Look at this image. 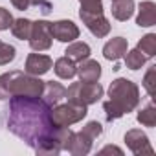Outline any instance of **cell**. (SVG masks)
Instances as JSON below:
<instances>
[{
	"instance_id": "1",
	"label": "cell",
	"mask_w": 156,
	"mask_h": 156,
	"mask_svg": "<svg viewBox=\"0 0 156 156\" xmlns=\"http://www.w3.org/2000/svg\"><path fill=\"white\" fill-rule=\"evenodd\" d=\"M50 110L51 107H48L41 98L13 96L4 108L2 119L9 132L35 149L37 143L55 129L50 118Z\"/></svg>"
},
{
	"instance_id": "2",
	"label": "cell",
	"mask_w": 156,
	"mask_h": 156,
	"mask_svg": "<svg viewBox=\"0 0 156 156\" xmlns=\"http://www.w3.org/2000/svg\"><path fill=\"white\" fill-rule=\"evenodd\" d=\"M140 105V88L127 77H118L108 87V99L103 103V110L108 121L119 119L132 112Z\"/></svg>"
},
{
	"instance_id": "3",
	"label": "cell",
	"mask_w": 156,
	"mask_h": 156,
	"mask_svg": "<svg viewBox=\"0 0 156 156\" xmlns=\"http://www.w3.org/2000/svg\"><path fill=\"white\" fill-rule=\"evenodd\" d=\"M44 90V81L39 75H31L20 70H11L0 75V101L13 96L41 98Z\"/></svg>"
},
{
	"instance_id": "4",
	"label": "cell",
	"mask_w": 156,
	"mask_h": 156,
	"mask_svg": "<svg viewBox=\"0 0 156 156\" xmlns=\"http://www.w3.org/2000/svg\"><path fill=\"white\" fill-rule=\"evenodd\" d=\"M105 90L103 87L96 81V83H83V81H77V83H72L68 88H66V99L72 101V103H77V105H94L98 103L101 98H103Z\"/></svg>"
},
{
	"instance_id": "5",
	"label": "cell",
	"mask_w": 156,
	"mask_h": 156,
	"mask_svg": "<svg viewBox=\"0 0 156 156\" xmlns=\"http://www.w3.org/2000/svg\"><path fill=\"white\" fill-rule=\"evenodd\" d=\"M87 114H88V110L85 105H77L72 101L59 103V105L51 107V110H50V118L55 127H70L73 123H79L81 119L87 118Z\"/></svg>"
},
{
	"instance_id": "6",
	"label": "cell",
	"mask_w": 156,
	"mask_h": 156,
	"mask_svg": "<svg viewBox=\"0 0 156 156\" xmlns=\"http://www.w3.org/2000/svg\"><path fill=\"white\" fill-rule=\"evenodd\" d=\"M51 22L48 20H35L31 28V35L28 39L33 51H46L51 48Z\"/></svg>"
},
{
	"instance_id": "7",
	"label": "cell",
	"mask_w": 156,
	"mask_h": 156,
	"mask_svg": "<svg viewBox=\"0 0 156 156\" xmlns=\"http://www.w3.org/2000/svg\"><path fill=\"white\" fill-rule=\"evenodd\" d=\"M79 17L83 20V24L87 26V30L94 37L103 39V37H107L110 33V22H108V19L103 13H90V11L79 9Z\"/></svg>"
},
{
	"instance_id": "8",
	"label": "cell",
	"mask_w": 156,
	"mask_h": 156,
	"mask_svg": "<svg viewBox=\"0 0 156 156\" xmlns=\"http://www.w3.org/2000/svg\"><path fill=\"white\" fill-rule=\"evenodd\" d=\"M125 143L130 149V152H134L136 156H143V154H154V149L151 147V141L147 138L145 132H141L140 129H130L125 132Z\"/></svg>"
},
{
	"instance_id": "9",
	"label": "cell",
	"mask_w": 156,
	"mask_h": 156,
	"mask_svg": "<svg viewBox=\"0 0 156 156\" xmlns=\"http://www.w3.org/2000/svg\"><path fill=\"white\" fill-rule=\"evenodd\" d=\"M51 37L59 42H72L79 39V28L72 20H57L51 22Z\"/></svg>"
},
{
	"instance_id": "10",
	"label": "cell",
	"mask_w": 156,
	"mask_h": 156,
	"mask_svg": "<svg viewBox=\"0 0 156 156\" xmlns=\"http://www.w3.org/2000/svg\"><path fill=\"white\" fill-rule=\"evenodd\" d=\"M53 66V61L50 55H42V53H30L26 57V66L24 72L31 73V75H44L46 72H50V68Z\"/></svg>"
},
{
	"instance_id": "11",
	"label": "cell",
	"mask_w": 156,
	"mask_h": 156,
	"mask_svg": "<svg viewBox=\"0 0 156 156\" xmlns=\"http://www.w3.org/2000/svg\"><path fill=\"white\" fill-rule=\"evenodd\" d=\"M92 143H94V140L85 130H79V132H73L72 134L66 151L70 154H73V156H85V154H88L92 151Z\"/></svg>"
},
{
	"instance_id": "12",
	"label": "cell",
	"mask_w": 156,
	"mask_h": 156,
	"mask_svg": "<svg viewBox=\"0 0 156 156\" xmlns=\"http://www.w3.org/2000/svg\"><path fill=\"white\" fill-rule=\"evenodd\" d=\"M41 99L48 107L59 105L62 99H66V88H64V85H61L59 81H44V90H42Z\"/></svg>"
},
{
	"instance_id": "13",
	"label": "cell",
	"mask_w": 156,
	"mask_h": 156,
	"mask_svg": "<svg viewBox=\"0 0 156 156\" xmlns=\"http://www.w3.org/2000/svg\"><path fill=\"white\" fill-rule=\"evenodd\" d=\"M77 75H79V81H83V83H96L101 77V64L88 57V59L79 62V66H77Z\"/></svg>"
},
{
	"instance_id": "14",
	"label": "cell",
	"mask_w": 156,
	"mask_h": 156,
	"mask_svg": "<svg viewBox=\"0 0 156 156\" xmlns=\"http://www.w3.org/2000/svg\"><path fill=\"white\" fill-rule=\"evenodd\" d=\"M136 24L140 28H151L156 24V4L152 0H143L138 8V17Z\"/></svg>"
},
{
	"instance_id": "15",
	"label": "cell",
	"mask_w": 156,
	"mask_h": 156,
	"mask_svg": "<svg viewBox=\"0 0 156 156\" xmlns=\"http://www.w3.org/2000/svg\"><path fill=\"white\" fill-rule=\"evenodd\" d=\"M129 48V41L123 37H114L103 46V55L108 61H119Z\"/></svg>"
},
{
	"instance_id": "16",
	"label": "cell",
	"mask_w": 156,
	"mask_h": 156,
	"mask_svg": "<svg viewBox=\"0 0 156 156\" xmlns=\"http://www.w3.org/2000/svg\"><path fill=\"white\" fill-rule=\"evenodd\" d=\"M134 8H136L134 0H112L110 11H112V17H114L116 20L125 22V20H129V19L132 17Z\"/></svg>"
},
{
	"instance_id": "17",
	"label": "cell",
	"mask_w": 156,
	"mask_h": 156,
	"mask_svg": "<svg viewBox=\"0 0 156 156\" xmlns=\"http://www.w3.org/2000/svg\"><path fill=\"white\" fill-rule=\"evenodd\" d=\"M53 70L57 73V77L61 79H73L77 75V64L75 61H72L70 57H59L55 62H53Z\"/></svg>"
},
{
	"instance_id": "18",
	"label": "cell",
	"mask_w": 156,
	"mask_h": 156,
	"mask_svg": "<svg viewBox=\"0 0 156 156\" xmlns=\"http://www.w3.org/2000/svg\"><path fill=\"white\" fill-rule=\"evenodd\" d=\"M64 53H66V57H70L72 61L81 62V61H85V59H88V57H90L92 50H90V46H88L87 42H81V41H72V42H68V48L64 50Z\"/></svg>"
},
{
	"instance_id": "19",
	"label": "cell",
	"mask_w": 156,
	"mask_h": 156,
	"mask_svg": "<svg viewBox=\"0 0 156 156\" xmlns=\"http://www.w3.org/2000/svg\"><path fill=\"white\" fill-rule=\"evenodd\" d=\"M31 28H33V20H30V19H17L11 24V33L17 39H20V41H28L30 35H31Z\"/></svg>"
},
{
	"instance_id": "20",
	"label": "cell",
	"mask_w": 156,
	"mask_h": 156,
	"mask_svg": "<svg viewBox=\"0 0 156 156\" xmlns=\"http://www.w3.org/2000/svg\"><path fill=\"white\" fill-rule=\"evenodd\" d=\"M136 48H138L147 59L154 57V55H156V35H154V33H147V35H143V37L140 39V42H138Z\"/></svg>"
},
{
	"instance_id": "21",
	"label": "cell",
	"mask_w": 156,
	"mask_h": 156,
	"mask_svg": "<svg viewBox=\"0 0 156 156\" xmlns=\"http://www.w3.org/2000/svg\"><path fill=\"white\" fill-rule=\"evenodd\" d=\"M123 57H125V64H127V68H130V70H140V68L147 62V57H145L138 48L125 51Z\"/></svg>"
},
{
	"instance_id": "22",
	"label": "cell",
	"mask_w": 156,
	"mask_h": 156,
	"mask_svg": "<svg viewBox=\"0 0 156 156\" xmlns=\"http://www.w3.org/2000/svg\"><path fill=\"white\" fill-rule=\"evenodd\" d=\"M136 119H138V123L143 125V127H154V125H156V108H154V105H152V103L145 105V107L138 112Z\"/></svg>"
},
{
	"instance_id": "23",
	"label": "cell",
	"mask_w": 156,
	"mask_h": 156,
	"mask_svg": "<svg viewBox=\"0 0 156 156\" xmlns=\"http://www.w3.org/2000/svg\"><path fill=\"white\" fill-rule=\"evenodd\" d=\"M15 57H17L15 46H11V44H8V42H2V41H0V66L9 64Z\"/></svg>"
},
{
	"instance_id": "24",
	"label": "cell",
	"mask_w": 156,
	"mask_h": 156,
	"mask_svg": "<svg viewBox=\"0 0 156 156\" xmlns=\"http://www.w3.org/2000/svg\"><path fill=\"white\" fill-rule=\"evenodd\" d=\"M154 79H156V66H151L147 70V73L143 75V88L151 98L154 96V83H156Z\"/></svg>"
},
{
	"instance_id": "25",
	"label": "cell",
	"mask_w": 156,
	"mask_h": 156,
	"mask_svg": "<svg viewBox=\"0 0 156 156\" xmlns=\"http://www.w3.org/2000/svg\"><path fill=\"white\" fill-rule=\"evenodd\" d=\"M81 9L90 13H103V2L101 0H79Z\"/></svg>"
},
{
	"instance_id": "26",
	"label": "cell",
	"mask_w": 156,
	"mask_h": 156,
	"mask_svg": "<svg viewBox=\"0 0 156 156\" xmlns=\"http://www.w3.org/2000/svg\"><path fill=\"white\" fill-rule=\"evenodd\" d=\"M83 130H85L92 140H98V138L103 134V125H101L99 121H88V123L83 127Z\"/></svg>"
},
{
	"instance_id": "27",
	"label": "cell",
	"mask_w": 156,
	"mask_h": 156,
	"mask_svg": "<svg viewBox=\"0 0 156 156\" xmlns=\"http://www.w3.org/2000/svg\"><path fill=\"white\" fill-rule=\"evenodd\" d=\"M13 15L6 9V8H0V31H4V30H9L11 24H13Z\"/></svg>"
},
{
	"instance_id": "28",
	"label": "cell",
	"mask_w": 156,
	"mask_h": 156,
	"mask_svg": "<svg viewBox=\"0 0 156 156\" xmlns=\"http://www.w3.org/2000/svg\"><path fill=\"white\" fill-rule=\"evenodd\" d=\"M30 6H37L42 15H50L51 13V2L50 0H30Z\"/></svg>"
},
{
	"instance_id": "29",
	"label": "cell",
	"mask_w": 156,
	"mask_h": 156,
	"mask_svg": "<svg viewBox=\"0 0 156 156\" xmlns=\"http://www.w3.org/2000/svg\"><path fill=\"white\" fill-rule=\"evenodd\" d=\"M11 4L19 9V11H26L30 8V0H11Z\"/></svg>"
},
{
	"instance_id": "30",
	"label": "cell",
	"mask_w": 156,
	"mask_h": 156,
	"mask_svg": "<svg viewBox=\"0 0 156 156\" xmlns=\"http://www.w3.org/2000/svg\"><path fill=\"white\" fill-rule=\"evenodd\" d=\"M107 152H116V154L123 156V151H121L119 147H116V145H107V147H103V149L99 151V154H107Z\"/></svg>"
}]
</instances>
